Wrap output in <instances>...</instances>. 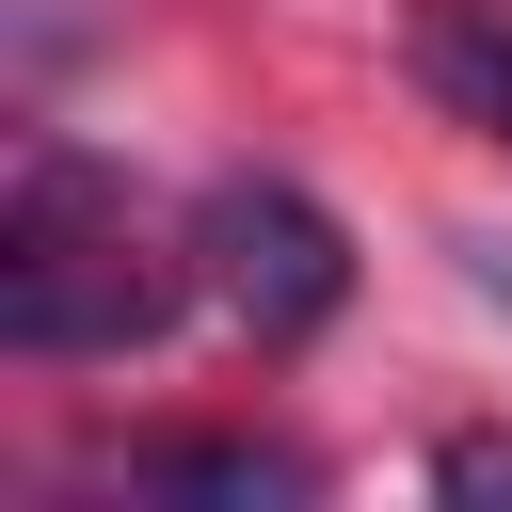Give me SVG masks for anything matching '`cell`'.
<instances>
[{
    "label": "cell",
    "instance_id": "1",
    "mask_svg": "<svg viewBox=\"0 0 512 512\" xmlns=\"http://www.w3.org/2000/svg\"><path fill=\"white\" fill-rule=\"evenodd\" d=\"M176 320V272H144L128 208L80 160H32L0 208V336L16 352H144Z\"/></svg>",
    "mask_w": 512,
    "mask_h": 512
},
{
    "label": "cell",
    "instance_id": "2",
    "mask_svg": "<svg viewBox=\"0 0 512 512\" xmlns=\"http://www.w3.org/2000/svg\"><path fill=\"white\" fill-rule=\"evenodd\" d=\"M192 256H208V288H224V320L240 336H320L336 304H352V240H336V208L320 192H288V176H224L208 208H192Z\"/></svg>",
    "mask_w": 512,
    "mask_h": 512
},
{
    "label": "cell",
    "instance_id": "3",
    "mask_svg": "<svg viewBox=\"0 0 512 512\" xmlns=\"http://www.w3.org/2000/svg\"><path fill=\"white\" fill-rule=\"evenodd\" d=\"M416 80L512 144V0H416Z\"/></svg>",
    "mask_w": 512,
    "mask_h": 512
},
{
    "label": "cell",
    "instance_id": "4",
    "mask_svg": "<svg viewBox=\"0 0 512 512\" xmlns=\"http://www.w3.org/2000/svg\"><path fill=\"white\" fill-rule=\"evenodd\" d=\"M144 480L160 496H304L288 448H144Z\"/></svg>",
    "mask_w": 512,
    "mask_h": 512
},
{
    "label": "cell",
    "instance_id": "5",
    "mask_svg": "<svg viewBox=\"0 0 512 512\" xmlns=\"http://www.w3.org/2000/svg\"><path fill=\"white\" fill-rule=\"evenodd\" d=\"M432 480H448V496H512V432H448Z\"/></svg>",
    "mask_w": 512,
    "mask_h": 512
},
{
    "label": "cell",
    "instance_id": "6",
    "mask_svg": "<svg viewBox=\"0 0 512 512\" xmlns=\"http://www.w3.org/2000/svg\"><path fill=\"white\" fill-rule=\"evenodd\" d=\"M464 256H480V288H496V304H512V240H464Z\"/></svg>",
    "mask_w": 512,
    "mask_h": 512
}]
</instances>
